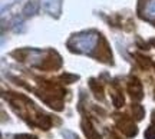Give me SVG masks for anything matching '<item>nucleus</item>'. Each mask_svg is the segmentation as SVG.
I'll return each mask as SVG.
<instances>
[{
  "instance_id": "20e7f679",
  "label": "nucleus",
  "mask_w": 155,
  "mask_h": 139,
  "mask_svg": "<svg viewBox=\"0 0 155 139\" xmlns=\"http://www.w3.org/2000/svg\"><path fill=\"white\" fill-rule=\"evenodd\" d=\"M36 10H38V5L32 2V3H29V5L25 7L23 13H26V15H35V13H36Z\"/></svg>"
},
{
  "instance_id": "7ed1b4c3",
  "label": "nucleus",
  "mask_w": 155,
  "mask_h": 139,
  "mask_svg": "<svg viewBox=\"0 0 155 139\" xmlns=\"http://www.w3.org/2000/svg\"><path fill=\"white\" fill-rule=\"evenodd\" d=\"M144 16L150 20H155V0H150L144 9Z\"/></svg>"
},
{
  "instance_id": "f257e3e1",
  "label": "nucleus",
  "mask_w": 155,
  "mask_h": 139,
  "mask_svg": "<svg viewBox=\"0 0 155 139\" xmlns=\"http://www.w3.org/2000/svg\"><path fill=\"white\" fill-rule=\"evenodd\" d=\"M98 45V34L95 33H86V34H79L76 37L71 40L69 46L76 52L81 53H91L92 50Z\"/></svg>"
},
{
  "instance_id": "f03ea898",
  "label": "nucleus",
  "mask_w": 155,
  "mask_h": 139,
  "mask_svg": "<svg viewBox=\"0 0 155 139\" xmlns=\"http://www.w3.org/2000/svg\"><path fill=\"white\" fill-rule=\"evenodd\" d=\"M42 6L46 11H49L50 15H58L61 11L62 0H42Z\"/></svg>"
}]
</instances>
